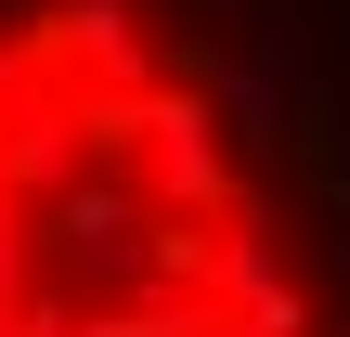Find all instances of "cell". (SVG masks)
I'll use <instances>...</instances> for the list:
<instances>
[{"label":"cell","mask_w":350,"mask_h":337,"mask_svg":"<svg viewBox=\"0 0 350 337\" xmlns=\"http://www.w3.org/2000/svg\"><path fill=\"white\" fill-rule=\"evenodd\" d=\"M0 337H338L169 0H0Z\"/></svg>","instance_id":"cell-1"}]
</instances>
